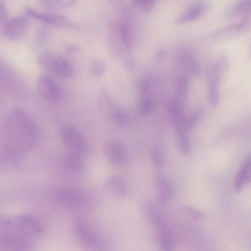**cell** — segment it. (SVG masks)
<instances>
[{"mask_svg": "<svg viewBox=\"0 0 251 251\" xmlns=\"http://www.w3.org/2000/svg\"><path fill=\"white\" fill-rule=\"evenodd\" d=\"M39 135L37 125L26 112L19 108L11 110L2 126L1 161L11 164L18 162L34 147Z\"/></svg>", "mask_w": 251, "mask_h": 251, "instance_id": "1", "label": "cell"}, {"mask_svg": "<svg viewBox=\"0 0 251 251\" xmlns=\"http://www.w3.org/2000/svg\"><path fill=\"white\" fill-rule=\"evenodd\" d=\"M0 251L27 250L43 231L39 220L30 215L6 217L1 220Z\"/></svg>", "mask_w": 251, "mask_h": 251, "instance_id": "2", "label": "cell"}, {"mask_svg": "<svg viewBox=\"0 0 251 251\" xmlns=\"http://www.w3.org/2000/svg\"><path fill=\"white\" fill-rule=\"evenodd\" d=\"M53 197L57 204L67 209L81 208L87 202V197L82 191L71 186L58 187L53 193Z\"/></svg>", "mask_w": 251, "mask_h": 251, "instance_id": "3", "label": "cell"}, {"mask_svg": "<svg viewBox=\"0 0 251 251\" xmlns=\"http://www.w3.org/2000/svg\"><path fill=\"white\" fill-rule=\"evenodd\" d=\"M72 229L75 238L83 246L93 250H100L103 247V241L100 235L82 219H75Z\"/></svg>", "mask_w": 251, "mask_h": 251, "instance_id": "4", "label": "cell"}, {"mask_svg": "<svg viewBox=\"0 0 251 251\" xmlns=\"http://www.w3.org/2000/svg\"><path fill=\"white\" fill-rule=\"evenodd\" d=\"M59 134L63 142L71 151L82 155L88 153V142L81 131L75 126L64 125L60 128Z\"/></svg>", "mask_w": 251, "mask_h": 251, "instance_id": "5", "label": "cell"}, {"mask_svg": "<svg viewBox=\"0 0 251 251\" xmlns=\"http://www.w3.org/2000/svg\"><path fill=\"white\" fill-rule=\"evenodd\" d=\"M251 29V14L242 17L238 22L216 30L208 35L214 41L229 39L243 35Z\"/></svg>", "mask_w": 251, "mask_h": 251, "instance_id": "6", "label": "cell"}, {"mask_svg": "<svg viewBox=\"0 0 251 251\" xmlns=\"http://www.w3.org/2000/svg\"><path fill=\"white\" fill-rule=\"evenodd\" d=\"M25 12L31 17L51 25L65 28L76 26L72 20L64 15L41 12L30 7L25 9Z\"/></svg>", "mask_w": 251, "mask_h": 251, "instance_id": "7", "label": "cell"}, {"mask_svg": "<svg viewBox=\"0 0 251 251\" xmlns=\"http://www.w3.org/2000/svg\"><path fill=\"white\" fill-rule=\"evenodd\" d=\"M108 47L111 53L116 58L124 56L126 50L122 36L119 22H111L107 27Z\"/></svg>", "mask_w": 251, "mask_h": 251, "instance_id": "8", "label": "cell"}, {"mask_svg": "<svg viewBox=\"0 0 251 251\" xmlns=\"http://www.w3.org/2000/svg\"><path fill=\"white\" fill-rule=\"evenodd\" d=\"M36 86L40 94L50 101H57L63 97V91L60 86L48 75H40L37 80Z\"/></svg>", "mask_w": 251, "mask_h": 251, "instance_id": "9", "label": "cell"}, {"mask_svg": "<svg viewBox=\"0 0 251 251\" xmlns=\"http://www.w3.org/2000/svg\"><path fill=\"white\" fill-rule=\"evenodd\" d=\"M29 25L26 15L15 16L9 20L3 27V34L8 39L17 40L25 34Z\"/></svg>", "mask_w": 251, "mask_h": 251, "instance_id": "10", "label": "cell"}, {"mask_svg": "<svg viewBox=\"0 0 251 251\" xmlns=\"http://www.w3.org/2000/svg\"><path fill=\"white\" fill-rule=\"evenodd\" d=\"M104 152L110 165L119 167L125 165L127 159V153L123 144L119 141H111L104 146Z\"/></svg>", "mask_w": 251, "mask_h": 251, "instance_id": "11", "label": "cell"}, {"mask_svg": "<svg viewBox=\"0 0 251 251\" xmlns=\"http://www.w3.org/2000/svg\"><path fill=\"white\" fill-rule=\"evenodd\" d=\"M158 203L161 206L168 203L174 196V188L169 179L164 175L157 174L154 176Z\"/></svg>", "mask_w": 251, "mask_h": 251, "instance_id": "12", "label": "cell"}, {"mask_svg": "<svg viewBox=\"0 0 251 251\" xmlns=\"http://www.w3.org/2000/svg\"><path fill=\"white\" fill-rule=\"evenodd\" d=\"M61 79L70 78L73 74V68L69 60L62 55H53L47 69Z\"/></svg>", "mask_w": 251, "mask_h": 251, "instance_id": "13", "label": "cell"}, {"mask_svg": "<svg viewBox=\"0 0 251 251\" xmlns=\"http://www.w3.org/2000/svg\"><path fill=\"white\" fill-rule=\"evenodd\" d=\"M209 4L205 0H199L178 16L175 20L176 24H183L199 19L207 10Z\"/></svg>", "mask_w": 251, "mask_h": 251, "instance_id": "14", "label": "cell"}, {"mask_svg": "<svg viewBox=\"0 0 251 251\" xmlns=\"http://www.w3.org/2000/svg\"><path fill=\"white\" fill-rule=\"evenodd\" d=\"M167 107L173 126L176 133L185 132L184 129L186 117L182 109V104L175 98L168 101Z\"/></svg>", "mask_w": 251, "mask_h": 251, "instance_id": "15", "label": "cell"}, {"mask_svg": "<svg viewBox=\"0 0 251 251\" xmlns=\"http://www.w3.org/2000/svg\"><path fill=\"white\" fill-rule=\"evenodd\" d=\"M160 247L164 251H171L174 247L172 232L165 221L154 227Z\"/></svg>", "mask_w": 251, "mask_h": 251, "instance_id": "16", "label": "cell"}, {"mask_svg": "<svg viewBox=\"0 0 251 251\" xmlns=\"http://www.w3.org/2000/svg\"><path fill=\"white\" fill-rule=\"evenodd\" d=\"M179 57L180 63L188 74L194 77L200 75V64L195 54L191 50L187 49L183 50Z\"/></svg>", "mask_w": 251, "mask_h": 251, "instance_id": "17", "label": "cell"}, {"mask_svg": "<svg viewBox=\"0 0 251 251\" xmlns=\"http://www.w3.org/2000/svg\"><path fill=\"white\" fill-rule=\"evenodd\" d=\"M105 188L110 195L118 199H123L126 196V184L119 176L115 175L109 177L106 181Z\"/></svg>", "mask_w": 251, "mask_h": 251, "instance_id": "18", "label": "cell"}, {"mask_svg": "<svg viewBox=\"0 0 251 251\" xmlns=\"http://www.w3.org/2000/svg\"><path fill=\"white\" fill-rule=\"evenodd\" d=\"M82 156V155L72 151L67 152L63 159V165L67 170L74 174L81 173L84 168Z\"/></svg>", "mask_w": 251, "mask_h": 251, "instance_id": "19", "label": "cell"}, {"mask_svg": "<svg viewBox=\"0 0 251 251\" xmlns=\"http://www.w3.org/2000/svg\"><path fill=\"white\" fill-rule=\"evenodd\" d=\"M142 212L145 219L153 228L164 221L157 206L151 201L144 203Z\"/></svg>", "mask_w": 251, "mask_h": 251, "instance_id": "20", "label": "cell"}, {"mask_svg": "<svg viewBox=\"0 0 251 251\" xmlns=\"http://www.w3.org/2000/svg\"><path fill=\"white\" fill-rule=\"evenodd\" d=\"M251 14V0H238L226 10L225 15L229 18L244 17Z\"/></svg>", "mask_w": 251, "mask_h": 251, "instance_id": "21", "label": "cell"}, {"mask_svg": "<svg viewBox=\"0 0 251 251\" xmlns=\"http://www.w3.org/2000/svg\"><path fill=\"white\" fill-rule=\"evenodd\" d=\"M97 102L98 108L104 115L111 116L115 107L114 106L112 98L105 89H102L99 92Z\"/></svg>", "mask_w": 251, "mask_h": 251, "instance_id": "22", "label": "cell"}, {"mask_svg": "<svg viewBox=\"0 0 251 251\" xmlns=\"http://www.w3.org/2000/svg\"><path fill=\"white\" fill-rule=\"evenodd\" d=\"M189 87V79L185 76H180L177 80L176 99L181 103L185 100Z\"/></svg>", "mask_w": 251, "mask_h": 251, "instance_id": "23", "label": "cell"}, {"mask_svg": "<svg viewBox=\"0 0 251 251\" xmlns=\"http://www.w3.org/2000/svg\"><path fill=\"white\" fill-rule=\"evenodd\" d=\"M110 117L117 125L122 127L127 126L130 123V118L128 114L120 108L115 107Z\"/></svg>", "mask_w": 251, "mask_h": 251, "instance_id": "24", "label": "cell"}, {"mask_svg": "<svg viewBox=\"0 0 251 251\" xmlns=\"http://www.w3.org/2000/svg\"><path fill=\"white\" fill-rule=\"evenodd\" d=\"M150 154L153 165L156 168H161L164 162L163 153L161 147L156 144L152 145Z\"/></svg>", "mask_w": 251, "mask_h": 251, "instance_id": "25", "label": "cell"}, {"mask_svg": "<svg viewBox=\"0 0 251 251\" xmlns=\"http://www.w3.org/2000/svg\"><path fill=\"white\" fill-rule=\"evenodd\" d=\"M138 107V111L141 115H147L154 112L156 104L153 99L145 96L140 100Z\"/></svg>", "mask_w": 251, "mask_h": 251, "instance_id": "26", "label": "cell"}, {"mask_svg": "<svg viewBox=\"0 0 251 251\" xmlns=\"http://www.w3.org/2000/svg\"><path fill=\"white\" fill-rule=\"evenodd\" d=\"M201 113V109L199 108L186 118L184 129L185 132L189 133L200 119Z\"/></svg>", "mask_w": 251, "mask_h": 251, "instance_id": "27", "label": "cell"}, {"mask_svg": "<svg viewBox=\"0 0 251 251\" xmlns=\"http://www.w3.org/2000/svg\"><path fill=\"white\" fill-rule=\"evenodd\" d=\"M188 134L182 132L177 134L179 149L183 154H187L190 150V140Z\"/></svg>", "mask_w": 251, "mask_h": 251, "instance_id": "28", "label": "cell"}, {"mask_svg": "<svg viewBox=\"0 0 251 251\" xmlns=\"http://www.w3.org/2000/svg\"><path fill=\"white\" fill-rule=\"evenodd\" d=\"M89 69L92 74L96 77L101 76L104 72L105 65L100 59H92L89 63Z\"/></svg>", "mask_w": 251, "mask_h": 251, "instance_id": "29", "label": "cell"}, {"mask_svg": "<svg viewBox=\"0 0 251 251\" xmlns=\"http://www.w3.org/2000/svg\"><path fill=\"white\" fill-rule=\"evenodd\" d=\"M245 184L251 182V153L247 157L244 164L240 168Z\"/></svg>", "mask_w": 251, "mask_h": 251, "instance_id": "30", "label": "cell"}, {"mask_svg": "<svg viewBox=\"0 0 251 251\" xmlns=\"http://www.w3.org/2000/svg\"><path fill=\"white\" fill-rule=\"evenodd\" d=\"M182 208L185 211L194 219L201 220L204 217V213L202 211L193 206L184 205Z\"/></svg>", "mask_w": 251, "mask_h": 251, "instance_id": "31", "label": "cell"}, {"mask_svg": "<svg viewBox=\"0 0 251 251\" xmlns=\"http://www.w3.org/2000/svg\"><path fill=\"white\" fill-rule=\"evenodd\" d=\"M123 66L126 72L132 73L135 69V62L134 57L131 55L125 57L123 61Z\"/></svg>", "mask_w": 251, "mask_h": 251, "instance_id": "32", "label": "cell"}, {"mask_svg": "<svg viewBox=\"0 0 251 251\" xmlns=\"http://www.w3.org/2000/svg\"><path fill=\"white\" fill-rule=\"evenodd\" d=\"M137 88L142 94L146 95L150 90V83L148 79L141 78L138 80Z\"/></svg>", "mask_w": 251, "mask_h": 251, "instance_id": "33", "label": "cell"}, {"mask_svg": "<svg viewBox=\"0 0 251 251\" xmlns=\"http://www.w3.org/2000/svg\"><path fill=\"white\" fill-rule=\"evenodd\" d=\"M245 184L244 177L240 170H239L236 174L234 180V189L235 191L238 193L242 189L244 184Z\"/></svg>", "mask_w": 251, "mask_h": 251, "instance_id": "34", "label": "cell"}, {"mask_svg": "<svg viewBox=\"0 0 251 251\" xmlns=\"http://www.w3.org/2000/svg\"><path fill=\"white\" fill-rule=\"evenodd\" d=\"M155 0H139L138 6L144 12L150 11L153 8Z\"/></svg>", "mask_w": 251, "mask_h": 251, "instance_id": "35", "label": "cell"}, {"mask_svg": "<svg viewBox=\"0 0 251 251\" xmlns=\"http://www.w3.org/2000/svg\"><path fill=\"white\" fill-rule=\"evenodd\" d=\"M7 18V12L5 5L1 1L0 4V22L2 28L8 21Z\"/></svg>", "mask_w": 251, "mask_h": 251, "instance_id": "36", "label": "cell"}, {"mask_svg": "<svg viewBox=\"0 0 251 251\" xmlns=\"http://www.w3.org/2000/svg\"><path fill=\"white\" fill-rule=\"evenodd\" d=\"M56 3L63 7H72L77 3V0H55Z\"/></svg>", "mask_w": 251, "mask_h": 251, "instance_id": "37", "label": "cell"}, {"mask_svg": "<svg viewBox=\"0 0 251 251\" xmlns=\"http://www.w3.org/2000/svg\"><path fill=\"white\" fill-rule=\"evenodd\" d=\"M43 7L48 9H53L55 7V0H40Z\"/></svg>", "mask_w": 251, "mask_h": 251, "instance_id": "38", "label": "cell"}, {"mask_svg": "<svg viewBox=\"0 0 251 251\" xmlns=\"http://www.w3.org/2000/svg\"><path fill=\"white\" fill-rule=\"evenodd\" d=\"M165 56V52L162 49H158L155 53L154 58L156 61H162Z\"/></svg>", "mask_w": 251, "mask_h": 251, "instance_id": "39", "label": "cell"}, {"mask_svg": "<svg viewBox=\"0 0 251 251\" xmlns=\"http://www.w3.org/2000/svg\"><path fill=\"white\" fill-rule=\"evenodd\" d=\"M66 50L69 53H74L78 51L79 48L74 45H69L66 46Z\"/></svg>", "mask_w": 251, "mask_h": 251, "instance_id": "40", "label": "cell"}, {"mask_svg": "<svg viewBox=\"0 0 251 251\" xmlns=\"http://www.w3.org/2000/svg\"><path fill=\"white\" fill-rule=\"evenodd\" d=\"M248 54L250 58L251 59V41L249 46Z\"/></svg>", "mask_w": 251, "mask_h": 251, "instance_id": "41", "label": "cell"}, {"mask_svg": "<svg viewBox=\"0 0 251 251\" xmlns=\"http://www.w3.org/2000/svg\"><path fill=\"white\" fill-rule=\"evenodd\" d=\"M133 4L138 5L139 0H131Z\"/></svg>", "mask_w": 251, "mask_h": 251, "instance_id": "42", "label": "cell"}]
</instances>
